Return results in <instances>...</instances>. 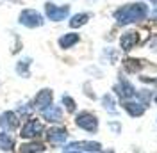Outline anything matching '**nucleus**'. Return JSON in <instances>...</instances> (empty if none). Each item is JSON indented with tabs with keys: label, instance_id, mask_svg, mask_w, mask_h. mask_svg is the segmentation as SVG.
<instances>
[{
	"label": "nucleus",
	"instance_id": "ddd939ff",
	"mask_svg": "<svg viewBox=\"0 0 157 153\" xmlns=\"http://www.w3.org/2000/svg\"><path fill=\"white\" fill-rule=\"evenodd\" d=\"M47 150L45 144L39 143V141H27V143L20 144L18 153H43Z\"/></svg>",
	"mask_w": 157,
	"mask_h": 153
},
{
	"label": "nucleus",
	"instance_id": "20e7f679",
	"mask_svg": "<svg viewBox=\"0 0 157 153\" xmlns=\"http://www.w3.org/2000/svg\"><path fill=\"white\" fill-rule=\"evenodd\" d=\"M75 125H77L78 128H82V130H86L89 134H95L98 130V119L95 114H91V112H78L77 118H75Z\"/></svg>",
	"mask_w": 157,
	"mask_h": 153
},
{
	"label": "nucleus",
	"instance_id": "f03ea898",
	"mask_svg": "<svg viewBox=\"0 0 157 153\" xmlns=\"http://www.w3.org/2000/svg\"><path fill=\"white\" fill-rule=\"evenodd\" d=\"M43 134H45V125L41 123L38 118H29L20 130V135L27 141H36L39 135Z\"/></svg>",
	"mask_w": 157,
	"mask_h": 153
},
{
	"label": "nucleus",
	"instance_id": "39448f33",
	"mask_svg": "<svg viewBox=\"0 0 157 153\" xmlns=\"http://www.w3.org/2000/svg\"><path fill=\"white\" fill-rule=\"evenodd\" d=\"M45 14L52 21H63L70 14V6H56V4H45Z\"/></svg>",
	"mask_w": 157,
	"mask_h": 153
},
{
	"label": "nucleus",
	"instance_id": "6e6552de",
	"mask_svg": "<svg viewBox=\"0 0 157 153\" xmlns=\"http://www.w3.org/2000/svg\"><path fill=\"white\" fill-rule=\"evenodd\" d=\"M66 150H78V151H86V153H95L102 150V144L95 143V141H75V143H70L66 146Z\"/></svg>",
	"mask_w": 157,
	"mask_h": 153
},
{
	"label": "nucleus",
	"instance_id": "5701e85b",
	"mask_svg": "<svg viewBox=\"0 0 157 153\" xmlns=\"http://www.w3.org/2000/svg\"><path fill=\"white\" fill-rule=\"evenodd\" d=\"M148 48H152V50H157V36L150 39V43H148Z\"/></svg>",
	"mask_w": 157,
	"mask_h": 153
},
{
	"label": "nucleus",
	"instance_id": "c85d7f7f",
	"mask_svg": "<svg viewBox=\"0 0 157 153\" xmlns=\"http://www.w3.org/2000/svg\"><path fill=\"white\" fill-rule=\"evenodd\" d=\"M152 2H157V0H152Z\"/></svg>",
	"mask_w": 157,
	"mask_h": 153
},
{
	"label": "nucleus",
	"instance_id": "393cba45",
	"mask_svg": "<svg viewBox=\"0 0 157 153\" xmlns=\"http://www.w3.org/2000/svg\"><path fill=\"white\" fill-rule=\"evenodd\" d=\"M64 153H86V151H78V150H66Z\"/></svg>",
	"mask_w": 157,
	"mask_h": 153
},
{
	"label": "nucleus",
	"instance_id": "bb28decb",
	"mask_svg": "<svg viewBox=\"0 0 157 153\" xmlns=\"http://www.w3.org/2000/svg\"><path fill=\"white\" fill-rule=\"evenodd\" d=\"M104 153H114V151H113V150H107V151H104Z\"/></svg>",
	"mask_w": 157,
	"mask_h": 153
},
{
	"label": "nucleus",
	"instance_id": "9b49d317",
	"mask_svg": "<svg viewBox=\"0 0 157 153\" xmlns=\"http://www.w3.org/2000/svg\"><path fill=\"white\" fill-rule=\"evenodd\" d=\"M137 43H139V32H136V30H128L125 34H121V38H120L121 50H132Z\"/></svg>",
	"mask_w": 157,
	"mask_h": 153
},
{
	"label": "nucleus",
	"instance_id": "dca6fc26",
	"mask_svg": "<svg viewBox=\"0 0 157 153\" xmlns=\"http://www.w3.org/2000/svg\"><path fill=\"white\" fill-rule=\"evenodd\" d=\"M78 41H80L78 34H75V32H68V34H64V36L59 38V47L63 48V50H68V48L75 47Z\"/></svg>",
	"mask_w": 157,
	"mask_h": 153
},
{
	"label": "nucleus",
	"instance_id": "a211bd4d",
	"mask_svg": "<svg viewBox=\"0 0 157 153\" xmlns=\"http://www.w3.org/2000/svg\"><path fill=\"white\" fill-rule=\"evenodd\" d=\"M89 20V14L88 13H77V14H73L71 20H70V27L71 29H77V27H82V25H86Z\"/></svg>",
	"mask_w": 157,
	"mask_h": 153
},
{
	"label": "nucleus",
	"instance_id": "f257e3e1",
	"mask_svg": "<svg viewBox=\"0 0 157 153\" xmlns=\"http://www.w3.org/2000/svg\"><path fill=\"white\" fill-rule=\"evenodd\" d=\"M148 14V7L141 2H136V4H128V6H123L120 9L114 11V18L120 25H127V23H136V21H141L145 20Z\"/></svg>",
	"mask_w": 157,
	"mask_h": 153
},
{
	"label": "nucleus",
	"instance_id": "9d476101",
	"mask_svg": "<svg viewBox=\"0 0 157 153\" xmlns=\"http://www.w3.org/2000/svg\"><path fill=\"white\" fill-rule=\"evenodd\" d=\"M114 91H116V95L121 98V100H128V98H132V96L136 95V89L134 86L128 82L127 78H120V82H118V86L114 87Z\"/></svg>",
	"mask_w": 157,
	"mask_h": 153
},
{
	"label": "nucleus",
	"instance_id": "f3484780",
	"mask_svg": "<svg viewBox=\"0 0 157 153\" xmlns=\"http://www.w3.org/2000/svg\"><path fill=\"white\" fill-rule=\"evenodd\" d=\"M30 62H32V59L30 57H23L20 59L18 62H16V73H18L20 76H27L30 75Z\"/></svg>",
	"mask_w": 157,
	"mask_h": 153
},
{
	"label": "nucleus",
	"instance_id": "7ed1b4c3",
	"mask_svg": "<svg viewBox=\"0 0 157 153\" xmlns=\"http://www.w3.org/2000/svg\"><path fill=\"white\" fill-rule=\"evenodd\" d=\"M18 23L27 29H38L45 23V20L36 9H23L18 16Z\"/></svg>",
	"mask_w": 157,
	"mask_h": 153
},
{
	"label": "nucleus",
	"instance_id": "0eeeda50",
	"mask_svg": "<svg viewBox=\"0 0 157 153\" xmlns=\"http://www.w3.org/2000/svg\"><path fill=\"white\" fill-rule=\"evenodd\" d=\"M52 102H54V93H52V89H41L36 98H34V109H38L39 112H43L45 109H48L52 105Z\"/></svg>",
	"mask_w": 157,
	"mask_h": 153
},
{
	"label": "nucleus",
	"instance_id": "c756f323",
	"mask_svg": "<svg viewBox=\"0 0 157 153\" xmlns=\"http://www.w3.org/2000/svg\"><path fill=\"white\" fill-rule=\"evenodd\" d=\"M155 102H157V96H155Z\"/></svg>",
	"mask_w": 157,
	"mask_h": 153
},
{
	"label": "nucleus",
	"instance_id": "4468645a",
	"mask_svg": "<svg viewBox=\"0 0 157 153\" xmlns=\"http://www.w3.org/2000/svg\"><path fill=\"white\" fill-rule=\"evenodd\" d=\"M123 109H125V110H127L130 116L137 118V116H141L143 112H145L147 105H143L141 102H130V100H123Z\"/></svg>",
	"mask_w": 157,
	"mask_h": 153
},
{
	"label": "nucleus",
	"instance_id": "412c9836",
	"mask_svg": "<svg viewBox=\"0 0 157 153\" xmlns=\"http://www.w3.org/2000/svg\"><path fill=\"white\" fill-rule=\"evenodd\" d=\"M63 105H64V109H66L68 112H75V110H77V103H75V100H73L71 96H68V95L63 96Z\"/></svg>",
	"mask_w": 157,
	"mask_h": 153
},
{
	"label": "nucleus",
	"instance_id": "4be33fe9",
	"mask_svg": "<svg viewBox=\"0 0 157 153\" xmlns=\"http://www.w3.org/2000/svg\"><path fill=\"white\" fill-rule=\"evenodd\" d=\"M30 112H32V109H30V107H20V110H18V114L20 116H25V118H29Z\"/></svg>",
	"mask_w": 157,
	"mask_h": 153
},
{
	"label": "nucleus",
	"instance_id": "423d86ee",
	"mask_svg": "<svg viewBox=\"0 0 157 153\" xmlns=\"http://www.w3.org/2000/svg\"><path fill=\"white\" fill-rule=\"evenodd\" d=\"M20 126V116L13 110H6L0 116V128L4 132H14Z\"/></svg>",
	"mask_w": 157,
	"mask_h": 153
},
{
	"label": "nucleus",
	"instance_id": "b1692460",
	"mask_svg": "<svg viewBox=\"0 0 157 153\" xmlns=\"http://www.w3.org/2000/svg\"><path fill=\"white\" fill-rule=\"evenodd\" d=\"M109 126H111L113 130H116V132H118V130H120V125H118V123H111V125H109Z\"/></svg>",
	"mask_w": 157,
	"mask_h": 153
},
{
	"label": "nucleus",
	"instance_id": "f8f14e48",
	"mask_svg": "<svg viewBox=\"0 0 157 153\" xmlns=\"http://www.w3.org/2000/svg\"><path fill=\"white\" fill-rule=\"evenodd\" d=\"M41 116H43V119L48 121V123H61V121H63V110H61L57 105H50L48 109H45V110L41 112Z\"/></svg>",
	"mask_w": 157,
	"mask_h": 153
},
{
	"label": "nucleus",
	"instance_id": "6ab92c4d",
	"mask_svg": "<svg viewBox=\"0 0 157 153\" xmlns=\"http://www.w3.org/2000/svg\"><path fill=\"white\" fill-rule=\"evenodd\" d=\"M141 68H143V62L137 61V59H127L125 61V69H127L128 73H137Z\"/></svg>",
	"mask_w": 157,
	"mask_h": 153
},
{
	"label": "nucleus",
	"instance_id": "aec40b11",
	"mask_svg": "<svg viewBox=\"0 0 157 153\" xmlns=\"http://www.w3.org/2000/svg\"><path fill=\"white\" fill-rule=\"evenodd\" d=\"M102 105H104V109H105L107 112H111V114L116 112V103H114V98L111 95H105L102 98Z\"/></svg>",
	"mask_w": 157,
	"mask_h": 153
},
{
	"label": "nucleus",
	"instance_id": "1a4fd4ad",
	"mask_svg": "<svg viewBox=\"0 0 157 153\" xmlns=\"http://www.w3.org/2000/svg\"><path fill=\"white\" fill-rule=\"evenodd\" d=\"M45 135H47V141L50 144H63L68 139V132L63 126H52L45 132Z\"/></svg>",
	"mask_w": 157,
	"mask_h": 153
},
{
	"label": "nucleus",
	"instance_id": "2eb2a0df",
	"mask_svg": "<svg viewBox=\"0 0 157 153\" xmlns=\"http://www.w3.org/2000/svg\"><path fill=\"white\" fill-rule=\"evenodd\" d=\"M16 148V141L9 132H0V151H13Z\"/></svg>",
	"mask_w": 157,
	"mask_h": 153
},
{
	"label": "nucleus",
	"instance_id": "a878e982",
	"mask_svg": "<svg viewBox=\"0 0 157 153\" xmlns=\"http://www.w3.org/2000/svg\"><path fill=\"white\" fill-rule=\"evenodd\" d=\"M152 16H154V18H157V9L154 11V14H152Z\"/></svg>",
	"mask_w": 157,
	"mask_h": 153
},
{
	"label": "nucleus",
	"instance_id": "cd10ccee",
	"mask_svg": "<svg viewBox=\"0 0 157 153\" xmlns=\"http://www.w3.org/2000/svg\"><path fill=\"white\" fill-rule=\"evenodd\" d=\"M9 2H16V0H9Z\"/></svg>",
	"mask_w": 157,
	"mask_h": 153
}]
</instances>
